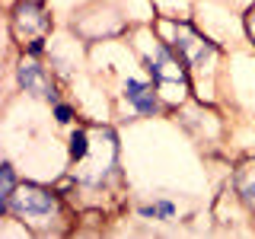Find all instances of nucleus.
I'll list each match as a JSON object with an SVG mask.
<instances>
[{"instance_id": "39448f33", "label": "nucleus", "mask_w": 255, "mask_h": 239, "mask_svg": "<svg viewBox=\"0 0 255 239\" xmlns=\"http://www.w3.org/2000/svg\"><path fill=\"white\" fill-rule=\"evenodd\" d=\"M13 22H16V29H19V32H35V35L48 32V26H51V19H48L35 3H29V0H22V3L16 6Z\"/></svg>"}, {"instance_id": "6e6552de", "label": "nucleus", "mask_w": 255, "mask_h": 239, "mask_svg": "<svg viewBox=\"0 0 255 239\" xmlns=\"http://www.w3.org/2000/svg\"><path fill=\"white\" fill-rule=\"evenodd\" d=\"M16 191V179H13V166L10 163H3L0 166V201H6Z\"/></svg>"}, {"instance_id": "9d476101", "label": "nucleus", "mask_w": 255, "mask_h": 239, "mask_svg": "<svg viewBox=\"0 0 255 239\" xmlns=\"http://www.w3.org/2000/svg\"><path fill=\"white\" fill-rule=\"evenodd\" d=\"M140 214H143V217H172L175 207H172L169 201H159V204H153V207H140Z\"/></svg>"}, {"instance_id": "20e7f679", "label": "nucleus", "mask_w": 255, "mask_h": 239, "mask_svg": "<svg viewBox=\"0 0 255 239\" xmlns=\"http://www.w3.org/2000/svg\"><path fill=\"white\" fill-rule=\"evenodd\" d=\"M19 83L26 86V93H32V96H42V99H54V86L48 83L45 70L38 67L35 61H22V64H19Z\"/></svg>"}, {"instance_id": "9b49d317", "label": "nucleus", "mask_w": 255, "mask_h": 239, "mask_svg": "<svg viewBox=\"0 0 255 239\" xmlns=\"http://www.w3.org/2000/svg\"><path fill=\"white\" fill-rule=\"evenodd\" d=\"M58 121H70V109L67 106H58Z\"/></svg>"}, {"instance_id": "f257e3e1", "label": "nucleus", "mask_w": 255, "mask_h": 239, "mask_svg": "<svg viewBox=\"0 0 255 239\" xmlns=\"http://www.w3.org/2000/svg\"><path fill=\"white\" fill-rule=\"evenodd\" d=\"M6 211H13L16 217L29 220V223H48L58 214V198L51 195L48 188L38 185H19L10 198L3 201Z\"/></svg>"}, {"instance_id": "f8f14e48", "label": "nucleus", "mask_w": 255, "mask_h": 239, "mask_svg": "<svg viewBox=\"0 0 255 239\" xmlns=\"http://www.w3.org/2000/svg\"><path fill=\"white\" fill-rule=\"evenodd\" d=\"M249 35L255 38V16H249Z\"/></svg>"}, {"instance_id": "1a4fd4ad", "label": "nucleus", "mask_w": 255, "mask_h": 239, "mask_svg": "<svg viewBox=\"0 0 255 239\" xmlns=\"http://www.w3.org/2000/svg\"><path fill=\"white\" fill-rule=\"evenodd\" d=\"M86 153H90V137H86V131H77L74 137H70V156L83 159Z\"/></svg>"}, {"instance_id": "f03ea898", "label": "nucleus", "mask_w": 255, "mask_h": 239, "mask_svg": "<svg viewBox=\"0 0 255 239\" xmlns=\"http://www.w3.org/2000/svg\"><path fill=\"white\" fill-rule=\"evenodd\" d=\"M147 64H150V74H153L156 86H179V90H185V70L179 67V61L172 58V51L166 45H156L153 54H147Z\"/></svg>"}, {"instance_id": "423d86ee", "label": "nucleus", "mask_w": 255, "mask_h": 239, "mask_svg": "<svg viewBox=\"0 0 255 239\" xmlns=\"http://www.w3.org/2000/svg\"><path fill=\"white\" fill-rule=\"evenodd\" d=\"M125 96L134 102V109H137V112H143V115H153V112L159 109L153 86L143 83V80H128V83H125Z\"/></svg>"}, {"instance_id": "7ed1b4c3", "label": "nucleus", "mask_w": 255, "mask_h": 239, "mask_svg": "<svg viewBox=\"0 0 255 239\" xmlns=\"http://www.w3.org/2000/svg\"><path fill=\"white\" fill-rule=\"evenodd\" d=\"M175 48H179V54L188 64H201V61H207V58L217 54L214 42H207L204 35H198L191 26H175Z\"/></svg>"}, {"instance_id": "0eeeda50", "label": "nucleus", "mask_w": 255, "mask_h": 239, "mask_svg": "<svg viewBox=\"0 0 255 239\" xmlns=\"http://www.w3.org/2000/svg\"><path fill=\"white\" fill-rule=\"evenodd\" d=\"M233 185H236L239 198H243L246 204H255V159H249V163H243L236 169Z\"/></svg>"}]
</instances>
